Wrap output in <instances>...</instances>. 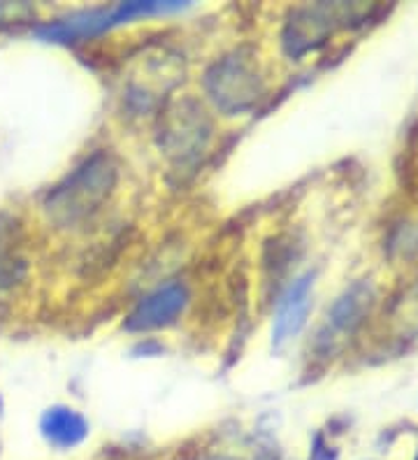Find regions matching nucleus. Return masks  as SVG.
<instances>
[{"mask_svg": "<svg viewBox=\"0 0 418 460\" xmlns=\"http://www.w3.org/2000/svg\"><path fill=\"white\" fill-rule=\"evenodd\" d=\"M119 165L105 152L93 154L47 196V214L56 226L70 228L91 219L117 189Z\"/></svg>", "mask_w": 418, "mask_h": 460, "instance_id": "f257e3e1", "label": "nucleus"}, {"mask_svg": "<svg viewBox=\"0 0 418 460\" xmlns=\"http://www.w3.org/2000/svg\"><path fill=\"white\" fill-rule=\"evenodd\" d=\"M186 3H158V0H133V3H117L110 7L75 12L66 19H56L35 29V38L54 45H70L102 35L105 31L117 29L121 23H130L142 17H156L170 12L184 10Z\"/></svg>", "mask_w": 418, "mask_h": 460, "instance_id": "f03ea898", "label": "nucleus"}, {"mask_svg": "<svg viewBox=\"0 0 418 460\" xmlns=\"http://www.w3.org/2000/svg\"><path fill=\"white\" fill-rule=\"evenodd\" d=\"M377 10L358 3H316V5L296 7L284 26L281 45L290 58H302L309 51L328 42L330 35L344 26H360Z\"/></svg>", "mask_w": 418, "mask_h": 460, "instance_id": "7ed1b4c3", "label": "nucleus"}, {"mask_svg": "<svg viewBox=\"0 0 418 460\" xmlns=\"http://www.w3.org/2000/svg\"><path fill=\"white\" fill-rule=\"evenodd\" d=\"M205 91L223 114H245L265 93V79L251 49H235L205 75Z\"/></svg>", "mask_w": 418, "mask_h": 460, "instance_id": "20e7f679", "label": "nucleus"}, {"mask_svg": "<svg viewBox=\"0 0 418 460\" xmlns=\"http://www.w3.org/2000/svg\"><path fill=\"white\" fill-rule=\"evenodd\" d=\"M212 140V119L193 98H182L165 107L158 119V145L173 164H195Z\"/></svg>", "mask_w": 418, "mask_h": 460, "instance_id": "39448f33", "label": "nucleus"}, {"mask_svg": "<svg viewBox=\"0 0 418 460\" xmlns=\"http://www.w3.org/2000/svg\"><path fill=\"white\" fill-rule=\"evenodd\" d=\"M374 305V288L369 281H356L346 288L333 307L328 309L325 326L316 335V351L321 356H330L344 340L356 335L358 328L365 323L369 316V309Z\"/></svg>", "mask_w": 418, "mask_h": 460, "instance_id": "423d86ee", "label": "nucleus"}, {"mask_svg": "<svg viewBox=\"0 0 418 460\" xmlns=\"http://www.w3.org/2000/svg\"><path fill=\"white\" fill-rule=\"evenodd\" d=\"M189 305V288L182 281H167L133 307L123 328L129 332H149L165 328L179 319Z\"/></svg>", "mask_w": 418, "mask_h": 460, "instance_id": "0eeeda50", "label": "nucleus"}, {"mask_svg": "<svg viewBox=\"0 0 418 460\" xmlns=\"http://www.w3.org/2000/svg\"><path fill=\"white\" fill-rule=\"evenodd\" d=\"M184 75V66L179 57H173L163 49V54L145 57L142 66L130 75L129 79V101L138 105L139 110H149L167 91L179 84Z\"/></svg>", "mask_w": 418, "mask_h": 460, "instance_id": "6e6552de", "label": "nucleus"}, {"mask_svg": "<svg viewBox=\"0 0 418 460\" xmlns=\"http://www.w3.org/2000/svg\"><path fill=\"white\" fill-rule=\"evenodd\" d=\"M314 272H305L298 277L284 293L281 303L277 307L272 323V349L279 351L286 344L302 332L312 309V291H314Z\"/></svg>", "mask_w": 418, "mask_h": 460, "instance_id": "1a4fd4ad", "label": "nucleus"}, {"mask_svg": "<svg viewBox=\"0 0 418 460\" xmlns=\"http://www.w3.org/2000/svg\"><path fill=\"white\" fill-rule=\"evenodd\" d=\"M40 430H42V438L56 449H73L89 438V421L77 410L56 404L42 414Z\"/></svg>", "mask_w": 418, "mask_h": 460, "instance_id": "9d476101", "label": "nucleus"}, {"mask_svg": "<svg viewBox=\"0 0 418 460\" xmlns=\"http://www.w3.org/2000/svg\"><path fill=\"white\" fill-rule=\"evenodd\" d=\"M14 230H17V224L7 217H0V259L5 256L7 247L14 242Z\"/></svg>", "mask_w": 418, "mask_h": 460, "instance_id": "9b49d317", "label": "nucleus"}, {"mask_svg": "<svg viewBox=\"0 0 418 460\" xmlns=\"http://www.w3.org/2000/svg\"><path fill=\"white\" fill-rule=\"evenodd\" d=\"M312 460H337V451H333L325 444L324 435H316L312 444Z\"/></svg>", "mask_w": 418, "mask_h": 460, "instance_id": "f8f14e48", "label": "nucleus"}, {"mask_svg": "<svg viewBox=\"0 0 418 460\" xmlns=\"http://www.w3.org/2000/svg\"><path fill=\"white\" fill-rule=\"evenodd\" d=\"M26 10V7L23 5H0V22H5L7 19V14H17V12H23Z\"/></svg>", "mask_w": 418, "mask_h": 460, "instance_id": "ddd939ff", "label": "nucleus"}, {"mask_svg": "<svg viewBox=\"0 0 418 460\" xmlns=\"http://www.w3.org/2000/svg\"><path fill=\"white\" fill-rule=\"evenodd\" d=\"M218 460H237V458H218Z\"/></svg>", "mask_w": 418, "mask_h": 460, "instance_id": "4468645a", "label": "nucleus"}, {"mask_svg": "<svg viewBox=\"0 0 418 460\" xmlns=\"http://www.w3.org/2000/svg\"><path fill=\"white\" fill-rule=\"evenodd\" d=\"M414 460H418V454H416V458H414Z\"/></svg>", "mask_w": 418, "mask_h": 460, "instance_id": "2eb2a0df", "label": "nucleus"}]
</instances>
